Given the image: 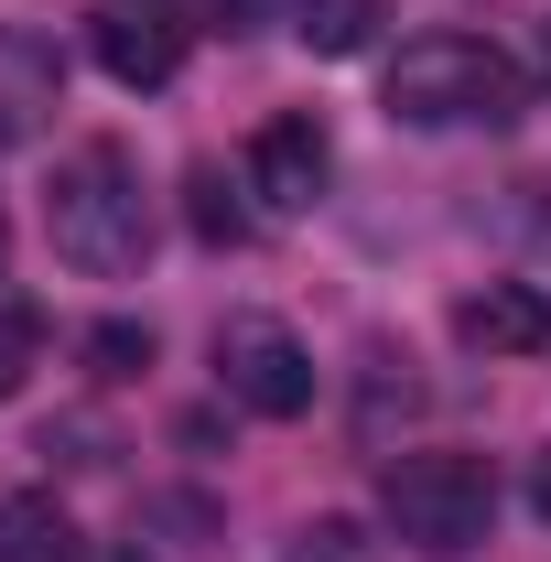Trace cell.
<instances>
[{"mask_svg":"<svg viewBox=\"0 0 551 562\" xmlns=\"http://www.w3.org/2000/svg\"><path fill=\"white\" fill-rule=\"evenodd\" d=\"M379 109H390L401 131H508V120L530 109V76L508 66L497 44H476V33H421V44L390 55Z\"/></svg>","mask_w":551,"mask_h":562,"instance_id":"cell-1","label":"cell"},{"mask_svg":"<svg viewBox=\"0 0 551 562\" xmlns=\"http://www.w3.org/2000/svg\"><path fill=\"white\" fill-rule=\"evenodd\" d=\"M44 227H55V260H76L87 281H120L151 260V184L120 140H87L55 162V195H44Z\"/></svg>","mask_w":551,"mask_h":562,"instance_id":"cell-2","label":"cell"},{"mask_svg":"<svg viewBox=\"0 0 551 562\" xmlns=\"http://www.w3.org/2000/svg\"><path fill=\"white\" fill-rule=\"evenodd\" d=\"M379 508H390V530H401L412 552L454 562V552L486 541L497 476H486V454H390V465H379Z\"/></svg>","mask_w":551,"mask_h":562,"instance_id":"cell-3","label":"cell"},{"mask_svg":"<svg viewBox=\"0 0 551 562\" xmlns=\"http://www.w3.org/2000/svg\"><path fill=\"white\" fill-rule=\"evenodd\" d=\"M216 390L260 422H303L314 412V347L271 314H227L216 325Z\"/></svg>","mask_w":551,"mask_h":562,"instance_id":"cell-4","label":"cell"},{"mask_svg":"<svg viewBox=\"0 0 551 562\" xmlns=\"http://www.w3.org/2000/svg\"><path fill=\"white\" fill-rule=\"evenodd\" d=\"M55 109H66V55H55V33L0 22V151L44 140V131H55Z\"/></svg>","mask_w":551,"mask_h":562,"instance_id":"cell-5","label":"cell"},{"mask_svg":"<svg viewBox=\"0 0 551 562\" xmlns=\"http://www.w3.org/2000/svg\"><path fill=\"white\" fill-rule=\"evenodd\" d=\"M325 173H336V140H325V120H271V131L249 140V195L271 216H303L314 195H325Z\"/></svg>","mask_w":551,"mask_h":562,"instance_id":"cell-6","label":"cell"},{"mask_svg":"<svg viewBox=\"0 0 551 562\" xmlns=\"http://www.w3.org/2000/svg\"><path fill=\"white\" fill-rule=\"evenodd\" d=\"M98 66L120 76V87H173V66H184V22L173 11H151V0H120V11H98Z\"/></svg>","mask_w":551,"mask_h":562,"instance_id":"cell-7","label":"cell"},{"mask_svg":"<svg viewBox=\"0 0 551 562\" xmlns=\"http://www.w3.org/2000/svg\"><path fill=\"white\" fill-rule=\"evenodd\" d=\"M454 336H465L476 357H541L551 347V292H530V281H486V292L454 303Z\"/></svg>","mask_w":551,"mask_h":562,"instance_id":"cell-8","label":"cell"},{"mask_svg":"<svg viewBox=\"0 0 551 562\" xmlns=\"http://www.w3.org/2000/svg\"><path fill=\"white\" fill-rule=\"evenodd\" d=\"M0 562H87V552H76L66 508L44 487H22V497H0Z\"/></svg>","mask_w":551,"mask_h":562,"instance_id":"cell-9","label":"cell"},{"mask_svg":"<svg viewBox=\"0 0 551 562\" xmlns=\"http://www.w3.org/2000/svg\"><path fill=\"white\" fill-rule=\"evenodd\" d=\"M292 33L314 55H368L379 44V0H292Z\"/></svg>","mask_w":551,"mask_h":562,"instance_id":"cell-10","label":"cell"},{"mask_svg":"<svg viewBox=\"0 0 551 562\" xmlns=\"http://www.w3.org/2000/svg\"><path fill=\"white\" fill-rule=\"evenodd\" d=\"M281 562H390V541H379L368 519H346V508H325V519H303V530L281 541Z\"/></svg>","mask_w":551,"mask_h":562,"instance_id":"cell-11","label":"cell"},{"mask_svg":"<svg viewBox=\"0 0 551 562\" xmlns=\"http://www.w3.org/2000/svg\"><path fill=\"white\" fill-rule=\"evenodd\" d=\"M184 216H195V238H206V249H238V238H249V206H238L216 173H184Z\"/></svg>","mask_w":551,"mask_h":562,"instance_id":"cell-12","label":"cell"},{"mask_svg":"<svg viewBox=\"0 0 551 562\" xmlns=\"http://www.w3.org/2000/svg\"><path fill=\"white\" fill-rule=\"evenodd\" d=\"M33 357H44V314H33V303H0V401L22 390Z\"/></svg>","mask_w":551,"mask_h":562,"instance_id":"cell-13","label":"cell"},{"mask_svg":"<svg viewBox=\"0 0 551 562\" xmlns=\"http://www.w3.org/2000/svg\"><path fill=\"white\" fill-rule=\"evenodd\" d=\"M87 368H98V379H140V368H151V325H98V336H87Z\"/></svg>","mask_w":551,"mask_h":562,"instance_id":"cell-14","label":"cell"},{"mask_svg":"<svg viewBox=\"0 0 551 562\" xmlns=\"http://www.w3.org/2000/svg\"><path fill=\"white\" fill-rule=\"evenodd\" d=\"M227 33H260V22H292V0H216Z\"/></svg>","mask_w":551,"mask_h":562,"instance_id":"cell-15","label":"cell"},{"mask_svg":"<svg viewBox=\"0 0 551 562\" xmlns=\"http://www.w3.org/2000/svg\"><path fill=\"white\" fill-rule=\"evenodd\" d=\"M530 508L551 519V443H541V465H530Z\"/></svg>","mask_w":551,"mask_h":562,"instance_id":"cell-16","label":"cell"},{"mask_svg":"<svg viewBox=\"0 0 551 562\" xmlns=\"http://www.w3.org/2000/svg\"><path fill=\"white\" fill-rule=\"evenodd\" d=\"M0 260H11V216H0Z\"/></svg>","mask_w":551,"mask_h":562,"instance_id":"cell-17","label":"cell"}]
</instances>
